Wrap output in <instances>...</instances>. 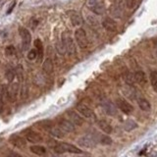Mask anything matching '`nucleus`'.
<instances>
[{
	"instance_id": "f257e3e1",
	"label": "nucleus",
	"mask_w": 157,
	"mask_h": 157,
	"mask_svg": "<svg viewBox=\"0 0 157 157\" xmlns=\"http://www.w3.org/2000/svg\"><path fill=\"white\" fill-rule=\"evenodd\" d=\"M61 41L63 43L64 47L66 49V52L69 54V55H74V54L77 52L75 41H74V39L72 38L71 33L69 31H65L62 33Z\"/></svg>"
},
{
	"instance_id": "f03ea898",
	"label": "nucleus",
	"mask_w": 157,
	"mask_h": 157,
	"mask_svg": "<svg viewBox=\"0 0 157 157\" xmlns=\"http://www.w3.org/2000/svg\"><path fill=\"white\" fill-rule=\"evenodd\" d=\"M54 151L58 154L65 153V152H69V153H76V154H81L82 151L77 147L76 145H73L71 144H67V142H60V144H56L54 146Z\"/></svg>"
},
{
	"instance_id": "7ed1b4c3",
	"label": "nucleus",
	"mask_w": 157,
	"mask_h": 157,
	"mask_svg": "<svg viewBox=\"0 0 157 157\" xmlns=\"http://www.w3.org/2000/svg\"><path fill=\"white\" fill-rule=\"evenodd\" d=\"M23 135L25 140L29 142H32V144H39V142L43 141V137L42 136L39 134V132L31 130V129H27L23 132Z\"/></svg>"
},
{
	"instance_id": "20e7f679",
	"label": "nucleus",
	"mask_w": 157,
	"mask_h": 157,
	"mask_svg": "<svg viewBox=\"0 0 157 157\" xmlns=\"http://www.w3.org/2000/svg\"><path fill=\"white\" fill-rule=\"evenodd\" d=\"M19 33L22 37V47L23 50H28L29 45H31V41H32V34L29 32V29L24 28V27H20L19 28Z\"/></svg>"
},
{
	"instance_id": "39448f33",
	"label": "nucleus",
	"mask_w": 157,
	"mask_h": 157,
	"mask_svg": "<svg viewBox=\"0 0 157 157\" xmlns=\"http://www.w3.org/2000/svg\"><path fill=\"white\" fill-rule=\"evenodd\" d=\"M75 38L76 41L78 43V45L80 46L81 48H86L87 44H88V40H87V36L86 31L82 28H78V29H76L75 32Z\"/></svg>"
},
{
	"instance_id": "423d86ee",
	"label": "nucleus",
	"mask_w": 157,
	"mask_h": 157,
	"mask_svg": "<svg viewBox=\"0 0 157 157\" xmlns=\"http://www.w3.org/2000/svg\"><path fill=\"white\" fill-rule=\"evenodd\" d=\"M97 139L92 135H86L82 136L80 140H78V144L81 146L86 147V148H92L96 145Z\"/></svg>"
},
{
	"instance_id": "0eeeda50",
	"label": "nucleus",
	"mask_w": 157,
	"mask_h": 157,
	"mask_svg": "<svg viewBox=\"0 0 157 157\" xmlns=\"http://www.w3.org/2000/svg\"><path fill=\"white\" fill-rule=\"evenodd\" d=\"M9 142L19 149H23L27 146V140H25V137L17 134H13L9 136Z\"/></svg>"
},
{
	"instance_id": "6e6552de",
	"label": "nucleus",
	"mask_w": 157,
	"mask_h": 157,
	"mask_svg": "<svg viewBox=\"0 0 157 157\" xmlns=\"http://www.w3.org/2000/svg\"><path fill=\"white\" fill-rule=\"evenodd\" d=\"M87 7L96 15H102L105 11V8L100 0H87L86 2Z\"/></svg>"
},
{
	"instance_id": "1a4fd4ad",
	"label": "nucleus",
	"mask_w": 157,
	"mask_h": 157,
	"mask_svg": "<svg viewBox=\"0 0 157 157\" xmlns=\"http://www.w3.org/2000/svg\"><path fill=\"white\" fill-rule=\"evenodd\" d=\"M18 91H19L18 82H11L10 83V86L7 87V97L11 102L16 101Z\"/></svg>"
},
{
	"instance_id": "9d476101",
	"label": "nucleus",
	"mask_w": 157,
	"mask_h": 157,
	"mask_svg": "<svg viewBox=\"0 0 157 157\" xmlns=\"http://www.w3.org/2000/svg\"><path fill=\"white\" fill-rule=\"evenodd\" d=\"M116 105L118 108L125 113V114H130L134 110V107H132L129 102H128L124 98H118L116 100Z\"/></svg>"
},
{
	"instance_id": "9b49d317",
	"label": "nucleus",
	"mask_w": 157,
	"mask_h": 157,
	"mask_svg": "<svg viewBox=\"0 0 157 157\" xmlns=\"http://www.w3.org/2000/svg\"><path fill=\"white\" fill-rule=\"evenodd\" d=\"M77 111L80 114L86 118H93L94 117V113L90 109V107H87L86 105L82 104V103H78L77 105Z\"/></svg>"
},
{
	"instance_id": "f8f14e48",
	"label": "nucleus",
	"mask_w": 157,
	"mask_h": 157,
	"mask_svg": "<svg viewBox=\"0 0 157 157\" xmlns=\"http://www.w3.org/2000/svg\"><path fill=\"white\" fill-rule=\"evenodd\" d=\"M67 115L69 117V121L72 122L74 125H77V126H82L83 124V119L82 117L78 114V113L75 112V111H72V110H69L67 111Z\"/></svg>"
},
{
	"instance_id": "ddd939ff",
	"label": "nucleus",
	"mask_w": 157,
	"mask_h": 157,
	"mask_svg": "<svg viewBox=\"0 0 157 157\" xmlns=\"http://www.w3.org/2000/svg\"><path fill=\"white\" fill-rule=\"evenodd\" d=\"M68 15H69V18H70L71 23H72L73 26L80 27L81 25H82L83 20H82V18L81 16V14H78L76 11H69Z\"/></svg>"
},
{
	"instance_id": "4468645a",
	"label": "nucleus",
	"mask_w": 157,
	"mask_h": 157,
	"mask_svg": "<svg viewBox=\"0 0 157 157\" xmlns=\"http://www.w3.org/2000/svg\"><path fill=\"white\" fill-rule=\"evenodd\" d=\"M101 105L103 107V109H104V111L106 112V114L110 116H115L117 114V108L115 104H113L111 101L104 100V101H102Z\"/></svg>"
},
{
	"instance_id": "2eb2a0df",
	"label": "nucleus",
	"mask_w": 157,
	"mask_h": 157,
	"mask_svg": "<svg viewBox=\"0 0 157 157\" xmlns=\"http://www.w3.org/2000/svg\"><path fill=\"white\" fill-rule=\"evenodd\" d=\"M102 26L107 32L115 33L117 31V24L113 19L111 18H105L102 21Z\"/></svg>"
},
{
	"instance_id": "dca6fc26",
	"label": "nucleus",
	"mask_w": 157,
	"mask_h": 157,
	"mask_svg": "<svg viewBox=\"0 0 157 157\" xmlns=\"http://www.w3.org/2000/svg\"><path fill=\"white\" fill-rule=\"evenodd\" d=\"M59 128L64 132H71L75 131V125L69 120L62 119L59 121Z\"/></svg>"
},
{
	"instance_id": "f3484780",
	"label": "nucleus",
	"mask_w": 157,
	"mask_h": 157,
	"mask_svg": "<svg viewBox=\"0 0 157 157\" xmlns=\"http://www.w3.org/2000/svg\"><path fill=\"white\" fill-rule=\"evenodd\" d=\"M123 12H124V8L121 7L120 5H118L117 3H113V5L110 7V14L112 17L114 18H121Z\"/></svg>"
},
{
	"instance_id": "a211bd4d",
	"label": "nucleus",
	"mask_w": 157,
	"mask_h": 157,
	"mask_svg": "<svg viewBox=\"0 0 157 157\" xmlns=\"http://www.w3.org/2000/svg\"><path fill=\"white\" fill-rule=\"evenodd\" d=\"M42 70H43L44 73L47 74V75H51V74L53 73V70H54L52 59L46 58L45 60H44V62L42 64Z\"/></svg>"
},
{
	"instance_id": "6ab92c4d",
	"label": "nucleus",
	"mask_w": 157,
	"mask_h": 157,
	"mask_svg": "<svg viewBox=\"0 0 157 157\" xmlns=\"http://www.w3.org/2000/svg\"><path fill=\"white\" fill-rule=\"evenodd\" d=\"M135 81L140 86H145L147 83L146 76L144 71H137L135 73Z\"/></svg>"
},
{
	"instance_id": "aec40b11",
	"label": "nucleus",
	"mask_w": 157,
	"mask_h": 157,
	"mask_svg": "<svg viewBox=\"0 0 157 157\" xmlns=\"http://www.w3.org/2000/svg\"><path fill=\"white\" fill-rule=\"evenodd\" d=\"M34 46H36V50L37 52V57H38V62L40 63L42 60V57H43V45H42V42L39 38L36 39L34 41Z\"/></svg>"
},
{
	"instance_id": "412c9836",
	"label": "nucleus",
	"mask_w": 157,
	"mask_h": 157,
	"mask_svg": "<svg viewBox=\"0 0 157 157\" xmlns=\"http://www.w3.org/2000/svg\"><path fill=\"white\" fill-rule=\"evenodd\" d=\"M29 149L33 152V154H36V155H39V156H42L46 153V149L45 147L42 146V145H38V144H34V145H32L29 147Z\"/></svg>"
},
{
	"instance_id": "4be33fe9",
	"label": "nucleus",
	"mask_w": 157,
	"mask_h": 157,
	"mask_svg": "<svg viewBox=\"0 0 157 157\" xmlns=\"http://www.w3.org/2000/svg\"><path fill=\"white\" fill-rule=\"evenodd\" d=\"M36 126H37L39 129H41V130L49 131V130L53 128V122L49 121V120H42L40 122L36 123Z\"/></svg>"
},
{
	"instance_id": "5701e85b",
	"label": "nucleus",
	"mask_w": 157,
	"mask_h": 157,
	"mask_svg": "<svg viewBox=\"0 0 157 157\" xmlns=\"http://www.w3.org/2000/svg\"><path fill=\"white\" fill-rule=\"evenodd\" d=\"M97 125L98 127H99V129L102 130L104 132H106V134H111L112 132V127L108 124V123L104 120H100V121H98L97 123Z\"/></svg>"
},
{
	"instance_id": "b1692460",
	"label": "nucleus",
	"mask_w": 157,
	"mask_h": 157,
	"mask_svg": "<svg viewBox=\"0 0 157 157\" xmlns=\"http://www.w3.org/2000/svg\"><path fill=\"white\" fill-rule=\"evenodd\" d=\"M137 104H139V107L141 110H144V111L150 110V103L146 99H144V98H139V99H137Z\"/></svg>"
},
{
	"instance_id": "393cba45",
	"label": "nucleus",
	"mask_w": 157,
	"mask_h": 157,
	"mask_svg": "<svg viewBox=\"0 0 157 157\" xmlns=\"http://www.w3.org/2000/svg\"><path fill=\"white\" fill-rule=\"evenodd\" d=\"M49 132H50V135L52 136H55V137H58V139H62V137L64 136V135H65V132H64L60 128H55L53 127L52 129L49 130Z\"/></svg>"
},
{
	"instance_id": "a878e982",
	"label": "nucleus",
	"mask_w": 157,
	"mask_h": 157,
	"mask_svg": "<svg viewBox=\"0 0 157 157\" xmlns=\"http://www.w3.org/2000/svg\"><path fill=\"white\" fill-rule=\"evenodd\" d=\"M137 128V124L134 121V120H127L125 122V124H124V130L127 131V132H131L132 130H135Z\"/></svg>"
},
{
	"instance_id": "bb28decb",
	"label": "nucleus",
	"mask_w": 157,
	"mask_h": 157,
	"mask_svg": "<svg viewBox=\"0 0 157 157\" xmlns=\"http://www.w3.org/2000/svg\"><path fill=\"white\" fill-rule=\"evenodd\" d=\"M97 141H99L101 144L103 145H110L112 144V140L110 136H103V135H99L97 137Z\"/></svg>"
},
{
	"instance_id": "cd10ccee",
	"label": "nucleus",
	"mask_w": 157,
	"mask_h": 157,
	"mask_svg": "<svg viewBox=\"0 0 157 157\" xmlns=\"http://www.w3.org/2000/svg\"><path fill=\"white\" fill-rule=\"evenodd\" d=\"M150 82L153 90L157 92V72L152 71L150 73Z\"/></svg>"
},
{
	"instance_id": "c85d7f7f",
	"label": "nucleus",
	"mask_w": 157,
	"mask_h": 157,
	"mask_svg": "<svg viewBox=\"0 0 157 157\" xmlns=\"http://www.w3.org/2000/svg\"><path fill=\"white\" fill-rule=\"evenodd\" d=\"M125 82H126L129 86L134 85V83L136 82V81H135V74L128 72V73L126 74V75H125Z\"/></svg>"
},
{
	"instance_id": "c756f323",
	"label": "nucleus",
	"mask_w": 157,
	"mask_h": 157,
	"mask_svg": "<svg viewBox=\"0 0 157 157\" xmlns=\"http://www.w3.org/2000/svg\"><path fill=\"white\" fill-rule=\"evenodd\" d=\"M56 50L58 52V54H60V55H65L66 53V49L64 47L63 43L61 40H59L57 43H56Z\"/></svg>"
},
{
	"instance_id": "7c9ffc66",
	"label": "nucleus",
	"mask_w": 157,
	"mask_h": 157,
	"mask_svg": "<svg viewBox=\"0 0 157 157\" xmlns=\"http://www.w3.org/2000/svg\"><path fill=\"white\" fill-rule=\"evenodd\" d=\"M5 53H6V55H8V56H13L16 54V49H15V47L13 45H9L6 47V49H5Z\"/></svg>"
},
{
	"instance_id": "2f4dec72",
	"label": "nucleus",
	"mask_w": 157,
	"mask_h": 157,
	"mask_svg": "<svg viewBox=\"0 0 157 157\" xmlns=\"http://www.w3.org/2000/svg\"><path fill=\"white\" fill-rule=\"evenodd\" d=\"M37 57V52L36 49H31L28 53V59L29 60H34Z\"/></svg>"
},
{
	"instance_id": "473e14b6",
	"label": "nucleus",
	"mask_w": 157,
	"mask_h": 157,
	"mask_svg": "<svg viewBox=\"0 0 157 157\" xmlns=\"http://www.w3.org/2000/svg\"><path fill=\"white\" fill-rule=\"evenodd\" d=\"M6 77H7V80L10 82H12L13 80H14V78H15V71L14 70H8L7 73H6Z\"/></svg>"
},
{
	"instance_id": "72a5a7b5",
	"label": "nucleus",
	"mask_w": 157,
	"mask_h": 157,
	"mask_svg": "<svg viewBox=\"0 0 157 157\" xmlns=\"http://www.w3.org/2000/svg\"><path fill=\"white\" fill-rule=\"evenodd\" d=\"M136 0H126V7L132 9L136 7Z\"/></svg>"
},
{
	"instance_id": "f704fd0d",
	"label": "nucleus",
	"mask_w": 157,
	"mask_h": 157,
	"mask_svg": "<svg viewBox=\"0 0 157 157\" xmlns=\"http://www.w3.org/2000/svg\"><path fill=\"white\" fill-rule=\"evenodd\" d=\"M32 27H33V29H34L36 27H37V25H38V20H36V19H32Z\"/></svg>"
},
{
	"instance_id": "c9c22d12",
	"label": "nucleus",
	"mask_w": 157,
	"mask_h": 157,
	"mask_svg": "<svg viewBox=\"0 0 157 157\" xmlns=\"http://www.w3.org/2000/svg\"><path fill=\"white\" fill-rule=\"evenodd\" d=\"M15 4H16V2H13L11 5H10V7H9V10H8V11H7V14H10V13H11L12 12V10L14 9V7H15Z\"/></svg>"
},
{
	"instance_id": "e433bc0d",
	"label": "nucleus",
	"mask_w": 157,
	"mask_h": 157,
	"mask_svg": "<svg viewBox=\"0 0 157 157\" xmlns=\"http://www.w3.org/2000/svg\"><path fill=\"white\" fill-rule=\"evenodd\" d=\"M9 157H22V156L17 154V153H15V152H11V153L9 154Z\"/></svg>"
},
{
	"instance_id": "4c0bfd02",
	"label": "nucleus",
	"mask_w": 157,
	"mask_h": 157,
	"mask_svg": "<svg viewBox=\"0 0 157 157\" xmlns=\"http://www.w3.org/2000/svg\"><path fill=\"white\" fill-rule=\"evenodd\" d=\"M154 52H155V55L157 57V40H154Z\"/></svg>"
},
{
	"instance_id": "58836bf2",
	"label": "nucleus",
	"mask_w": 157,
	"mask_h": 157,
	"mask_svg": "<svg viewBox=\"0 0 157 157\" xmlns=\"http://www.w3.org/2000/svg\"><path fill=\"white\" fill-rule=\"evenodd\" d=\"M51 157H66V156H63V155H61V154H53V155H51Z\"/></svg>"
}]
</instances>
